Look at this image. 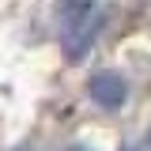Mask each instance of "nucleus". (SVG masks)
Masks as SVG:
<instances>
[{
    "label": "nucleus",
    "mask_w": 151,
    "mask_h": 151,
    "mask_svg": "<svg viewBox=\"0 0 151 151\" xmlns=\"http://www.w3.org/2000/svg\"><path fill=\"white\" fill-rule=\"evenodd\" d=\"M60 49L68 60H83V53L94 45L98 27H102V8L98 0H60Z\"/></svg>",
    "instance_id": "nucleus-1"
},
{
    "label": "nucleus",
    "mask_w": 151,
    "mask_h": 151,
    "mask_svg": "<svg viewBox=\"0 0 151 151\" xmlns=\"http://www.w3.org/2000/svg\"><path fill=\"white\" fill-rule=\"evenodd\" d=\"M87 94H91V102H98L102 110H121L125 102H129V79L121 72H94L87 79Z\"/></svg>",
    "instance_id": "nucleus-2"
},
{
    "label": "nucleus",
    "mask_w": 151,
    "mask_h": 151,
    "mask_svg": "<svg viewBox=\"0 0 151 151\" xmlns=\"http://www.w3.org/2000/svg\"><path fill=\"white\" fill-rule=\"evenodd\" d=\"M125 151H136V147H125Z\"/></svg>",
    "instance_id": "nucleus-5"
},
{
    "label": "nucleus",
    "mask_w": 151,
    "mask_h": 151,
    "mask_svg": "<svg viewBox=\"0 0 151 151\" xmlns=\"http://www.w3.org/2000/svg\"><path fill=\"white\" fill-rule=\"evenodd\" d=\"M68 151H94V147H68Z\"/></svg>",
    "instance_id": "nucleus-4"
},
{
    "label": "nucleus",
    "mask_w": 151,
    "mask_h": 151,
    "mask_svg": "<svg viewBox=\"0 0 151 151\" xmlns=\"http://www.w3.org/2000/svg\"><path fill=\"white\" fill-rule=\"evenodd\" d=\"M15 151H34V147H30V144H23V147H15Z\"/></svg>",
    "instance_id": "nucleus-3"
}]
</instances>
